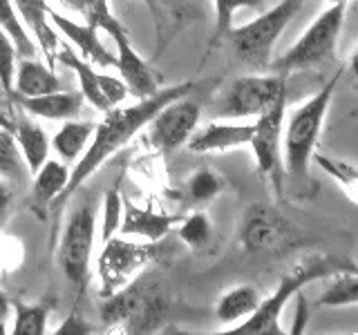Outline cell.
Masks as SVG:
<instances>
[{
	"label": "cell",
	"instance_id": "obj_42",
	"mask_svg": "<svg viewBox=\"0 0 358 335\" xmlns=\"http://www.w3.org/2000/svg\"><path fill=\"white\" fill-rule=\"evenodd\" d=\"M59 3L67 9H72V11H81L83 14V0H59Z\"/></svg>",
	"mask_w": 358,
	"mask_h": 335
},
{
	"label": "cell",
	"instance_id": "obj_21",
	"mask_svg": "<svg viewBox=\"0 0 358 335\" xmlns=\"http://www.w3.org/2000/svg\"><path fill=\"white\" fill-rule=\"evenodd\" d=\"M11 132H14V139H16L22 161H25L29 174H34L45 161H48V154H50L48 134H45V130L38 126V123H34L25 114H20L14 121V130Z\"/></svg>",
	"mask_w": 358,
	"mask_h": 335
},
{
	"label": "cell",
	"instance_id": "obj_15",
	"mask_svg": "<svg viewBox=\"0 0 358 335\" xmlns=\"http://www.w3.org/2000/svg\"><path fill=\"white\" fill-rule=\"evenodd\" d=\"M255 123H208L204 130L193 132L186 141L188 150L195 154H208V152H229L242 145H249L253 137Z\"/></svg>",
	"mask_w": 358,
	"mask_h": 335
},
{
	"label": "cell",
	"instance_id": "obj_24",
	"mask_svg": "<svg viewBox=\"0 0 358 335\" xmlns=\"http://www.w3.org/2000/svg\"><path fill=\"white\" fill-rule=\"evenodd\" d=\"M260 290L251 284L233 286L224 293L215 304V318L222 324H235L251 315L260 304Z\"/></svg>",
	"mask_w": 358,
	"mask_h": 335
},
{
	"label": "cell",
	"instance_id": "obj_20",
	"mask_svg": "<svg viewBox=\"0 0 358 335\" xmlns=\"http://www.w3.org/2000/svg\"><path fill=\"white\" fill-rule=\"evenodd\" d=\"M31 177H34V181H31L29 201H31L34 212L41 217V221H45V217H48V210H50V204L63 193L65 186H67V179H70V168H67L63 161L50 159V156H48V161H45Z\"/></svg>",
	"mask_w": 358,
	"mask_h": 335
},
{
	"label": "cell",
	"instance_id": "obj_9",
	"mask_svg": "<svg viewBox=\"0 0 358 335\" xmlns=\"http://www.w3.org/2000/svg\"><path fill=\"white\" fill-rule=\"evenodd\" d=\"M159 255V246L157 241L137 244L128 241L126 237H110L101 244L99 253V277H101V295L108 297L117 293L132 277L137 275L141 268L148 266Z\"/></svg>",
	"mask_w": 358,
	"mask_h": 335
},
{
	"label": "cell",
	"instance_id": "obj_36",
	"mask_svg": "<svg viewBox=\"0 0 358 335\" xmlns=\"http://www.w3.org/2000/svg\"><path fill=\"white\" fill-rule=\"evenodd\" d=\"M22 262V246L14 237L0 234V273H11Z\"/></svg>",
	"mask_w": 358,
	"mask_h": 335
},
{
	"label": "cell",
	"instance_id": "obj_39",
	"mask_svg": "<svg viewBox=\"0 0 358 335\" xmlns=\"http://www.w3.org/2000/svg\"><path fill=\"white\" fill-rule=\"evenodd\" d=\"M92 329H90V324L78 315L74 311L70 318H67L59 329H56V335H90Z\"/></svg>",
	"mask_w": 358,
	"mask_h": 335
},
{
	"label": "cell",
	"instance_id": "obj_10",
	"mask_svg": "<svg viewBox=\"0 0 358 335\" xmlns=\"http://www.w3.org/2000/svg\"><path fill=\"white\" fill-rule=\"evenodd\" d=\"M287 114V98L275 103L271 110L257 117L253 137L249 145L253 148L257 172H260L278 197H285V161H282V126Z\"/></svg>",
	"mask_w": 358,
	"mask_h": 335
},
{
	"label": "cell",
	"instance_id": "obj_44",
	"mask_svg": "<svg viewBox=\"0 0 358 335\" xmlns=\"http://www.w3.org/2000/svg\"><path fill=\"white\" fill-rule=\"evenodd\" d=\"M329 3H336V0H329ZM350 3H352V0H350Z\"/></svg>",
	"mask_w": 358,
	"mask_h": 335
},
{
	"label": "cell",
	"instance_id": "obj_43",
	"mask_svg": "<svg viewBox=\"0 0 358 335\" xmlns=\"http://www.w3.org/2000/svg\"><path fill=\"white\" fill-rule=\"evenodd\" d=\"M0 128H5V130H14V121H11L5 112H0Z\"/></svg>",
	"mask_w": 358,
	"mask_h": 335
},
{
	"label": "cell",
	"instance_id": "obj_32",
	"mask_svg": "<svg viewBox=\"0 0 358 335\" xmlns=\"http://www.w3.org/2000/svg\"><path fill=\"white\" fill-rule=\"evenodd\" d=\"M121 212H123V197L119 193V186H112L106 197H103V221H101V244L108 241L110 237H115V232H119L121 223Z\"/></svg>",
	"mask_w": 358,
	"mask_h": 335
},
{
	"label": "cell",
	"instance_id": "obj_8",
	"mask_svg": "<svg viewBox=\"0 0 358 335\" xmlns=\"http://www.w3.org/2000/svg\"><path fill=\"white\" fill-rule=\"evenodd\" d=\"M96 237V210L94 204L78 206L67 219L61 244H59V264L65 279L70 282L78 297L85 293L90 284V260L94 251Z\"/></svg>",
	"mask_w": 358,
	"mask_h": 335
},
{
	"label": "cell",
	"instance_id": "obj_6",
	"mask_svg": "<svg viewBox=\"0 0 358 335\" xmlns=\"http://www.w3.org/2000/svg\"><path fill=\"white\" fill-rule=\"evenodd\" d=\"M347 5H350V0H336V3H331V7L324 9L322 14L311 22L309 29L298 38L294 47L285 52L280 59L268 63V67L285 76L289 72L309 70V67H316L324 61H329L341 36Z\"/></svg>",
	"mask_w": 358,
	"mask_h": 335
},
{
	"label": "cell",
	"instance_id": "obj_14",
	"mask_svg": "<svg viewBox=\"0 0 358 335\" xmlns=\"http://www.w3.org/2000/svg\"><path fill=\"white\" fill-rule=\"evenodd\" d=\"M48 16H50V22L54 25V29L63 34L72 45H76L78 52H81V59H85L92 65H99V67H117V56H112L106 45L101 43L99 29L92 25V22H85V25L83 22H74L54 9H50Z\"/></svg>",
	"mask_w": 358,
	"mask_h": 335
},
{
	"label": "cell",
	"instance_id": "obj_27",
	"mask_svg": "<svg viewBox=\"0 0 358 335\" xmlns=\"http://www.w3.org/2000/svg\"><path fill=\"white\" fill-rule=\"evenodd\" d=\"M0 177L11 184H25L29 170L22 161L14 132L0 128Z\"/></svg>",
	"mask_w": 358,
	"mask_h": 335
},
{
	"label": "cell",
	"instance_id": "obj_25",
	"mask_svg": "<svg viewBox=\"0 0 358 335\" xmlns=\"http://www.w3.org/2000/svg\"><path fill=\"white\" fill-rule=\"evenodd\" d=\"M94 126L96 123L92 121H74V119L65 121L61 130L54 134L50 145L63 161H78L81 154L85 152L90 139H92Z\"/></svg>",
	"mask_w": 358,
	"mask_h": 335
},
{
	"label": "cell",
	"instance_id": "obj_35",
	"mask_svg": "<svg viewBox=\"0 0 358 335\" xmlns=\"http://www.w3.org/2000/svg\"><path fill=\"white\" fill-rule=\"evenodd\" d=\"M16 47L11 38L5 34V29L0 27V85L7 94H11L14 89V72H16Z\"/></svg>",
	"mask_w": 358,
	"mask_h": 335
},
{
	"label": "cell",
	"instance_id": "obj_28",
	"mask_svg": "<svg viewBox=\"0 0 358 335\" xmlns=\"http://www.w3.org/2000/svg\"><path fill=\"white\" fill-rule=\"evenodd\" d=\"M338 277L324 288L316 306H356L358 304V277L356 268L336 273Z\"/></svg>",
	"mask_w": 358,
	"mask_h": 335
},
{
	"label": "cell",
	"instance_id": "obj_34",
	"mask_svg": "<svg viewBox=\"0 0 358 335\" xmlns=\"http://www.w3.org/2000/svg\"><path fill=\"white\" fill-rule=\"evenodd\" d=\"M257 5H260V0H213V9H215V34H213V40L227 36L238 9L257 7Z\"/></svg>",
	"mask_w": 358,
	"mask_h": 335
},
{
	"label": "cell",
	"instance_id": "obj_23",
	"mask_svg": "<svg viewBox=\"0 0 358 335\" xmlns=\"http://www.w3.org/2000/svg\"><path fill=\"white\" fill-rule=\"evenodd\" d=\"M56 63H63L65 67H70V70L76 74L78 87H81V96L90 105H94L101 112L110 110L103 92H101V85H99V72H94L92 63L81 59V56L74 54L70 47H63L61 52H56Z\"/></svg>",
	"mask_w": 358,
	"mask_h": 335
},
{
	"label": "cell",
	"instance_id": "obj_2",
	"mask_svg": "<svg viewBox=\"0 0 358 335\" xmlns=\"http://www.w3.org/2000/svg\"><path fill=\"white\" fill-rule=\"evenodd\" d=\"M345 76V67H341L327 83H324L309 100L291 112L287 130H282V161H285V179L294 186L298 195L309 193L311 188V154L316 150L318 137L322 132V123L327 117L331 98L338 83Z\"/></svg>",
	"mask_w": 358,
	"mask_h": 335
},
{
	"label": "cell",
	"instance_id": "obj_22",
	"mask_svg": "<svg viewBox=\"0 0 358 335\" xmlns=\"http://www.w3.org/2000/svg\"><path fill=\"white\" fill-rule=\"evenodd\" d=\"M56 89H61V81L48 63H41L34 59H22L16 65L14 89H11L14 94L41 96L48 92H56Z\"/></svg>",
	"mask_w": 358,
	"mask_h": 335
},
{
	"label": "cell",
	"instance_id": "obj_1",
	"mask_svg": "<svg viewBox=\"0 0 358 335\" xmlns=\"http://www.w3.org/2000/svg\"><path fill=\"white\" fill-rule=\"evenodd\" d=\"M193 89H195V83L186 81L179 85L157 89L152 96L139 98L134 105H126V107L115 105V107L106 110L103 121L94 126V134H92V139H90V145L81 154V159H78L76 165L70 170V179H67L65 190L50 204V215L54 219L52 234L56 232V226H59V217L63 215V208L67 206V201L72 199L76 190L81 188L112 154L119 152L126 143H130L134 134L148 126V121L164 105H168L175 98L188 96Z\"/></svg>",
	"mask_w": 358,
	"mask_h": 335
},
{
	"label": "cell",
	"instance_id": "obj_26",
	"mask_svg": "<svg viewBox=\"0 0 358 335\" xmlns=\"http://www.w3.org/2000/svg\"><path fill=\"white\" fill-rule=\"evenodd\" d=\"M0 27L5 29V34L11 38V43H14L18 56H22V59H34V56H36V43H34L29 31L22 25V20L11 0H0Z\"/></svg>",
	"mask_w": 358,
	"mask_h": 335
},
{
	"label": "cell",
	"instance_id": "obj_13",
	"mask_svg": "<svg viewBox=\"0 0 358 335\" xmlns=\"http://www.w3.org/2000/svg\"><path fill=\"white\" fill-rule=\"evenodd\" d=\"M201 117V107L188 96L175 98L148 121L150 139L159 150L173 152L190 139Z\"/></svg>",
	"mask_w": 358,
	"mask_h": 335
},
{
	"label": "cell",
	"instance_id": "obj_7",
	"mask_svg": "<svg viewBox=\"0 0 358 335\" xmlns=\"http://www.w3.org/2000/svg\"><path fill=\"white\" fill-rule=\"evenodd\" d=\"M164 313L159 290L145 282H128L106 297L101 320L108 327H123L128 333H148L164 320Z\"/></svg>",
	"mask_w": 358,
	"mask_h": 335
},
{
	"label": "cell",
	"instance_id": "obj_29",
	"mask_svg": "<svg viewBox=\"0 0 358 335\" xmlns=\"http://www.w3.org/2000/svg\"><path fill=\"white\" fill-rule=\"evenodd\" d=\"M48 318L50 308L45 304H16V318H14V335H45L48 333Z\"/></svg>",
	"mask_w": 358,
	"mask_h": 335
},
{
	"label": "cell",
	"instance_id": "obj_19",
	"mask_svg": "<svg viewBox=\"0 0 358 335\" xmlns=\"http://www.w3.org/2000/svg\"><path fill=\"white\" fill-rule=\"evenodd\" d=\"M177 221V217L155 212L152 208H137L130 199H123L119 232L123 237H143L148 241H162Z\"/></svg>",
	"mask_w": 358,
	"mask_h": 335
},
{
	"label": "cell",
	"instance_id": "obj_12",
	"mask_svg": "<svg viewBox=\"0 0 358 335\" xmlns=\"http://www.w3.org/2000/svg\"><path fill=\"white\" fill-rule=\"evenodd\" d=\"M296 230L271 204H251L242 212L240 241L249 253L273 255L294 244Z\"/></svg>",
	"mask_w": 358,
	"mask_h": 335
},
{
	"label": "cell",
	"instance_id": "obj_41",
	"mask_svg": "<svg viewBox=\"0 0 358 335\" xmlns=\"http://www.w3.org/2000/svg\"><path fill=\"white\" fill-rule=\"evenodd\" d=\"M9 311H11V304H9V299L7 295L3 293V288H0V335L7 333V315H9Z\"/></svg>",
	"mask_w": 358,
	"mask_h": 335
},
{
	"label": "cell",
	"instance_id": "obj_33",
	"mask_svg": "<svg viewBox=\"0 0 358 335\" xmlns=\"http://www.w3.org/2000/svg\"><path fill=\"white\" fill-rule=\"evenodd\" d=\"M311 159L316 161L318 165H322V170H327L336 179V181L345 188V193L350 195V199L356 204V168L352 163L334 161V159H329V156H324V154H320L316 150H313Z\"/></svg>",
	"mask_w": 358,
	"mask_h": 335
},
{
	"label": "cell",
	"instance_id": "obj_37",
	"mask_svg": "<svg viewBox=\"0 0 358 335\" xmlns=\"http://www.w3.org/2000/svg\"><path fill=\"white\" fill-rule=\"evenodd\" d=\"M99 85H101V92H103L106 100L110 107L121 105L123 100L128 96V87L126 83L121 81L117 76H106V74H99Z\"/></svg>",
	"mask_w": 358,
	"mask_h": 335
},
{
	"label": "cell",
	"instance_id": "obj_30",
	"mask_svg": "<svg viewBox=\"0 0 358 335\" xmlns=\"http://www.w3.org/2000/svg\"><path fill=\"white\" fill-rule=\"evenodd\" d=\"M179 241H184L188 248L199 251L213 239V223L208 219L206 212H193L190 217H186L177 228Z\"/></svg>",
	"mask_w": 358,
	"mask_h": 335
},
{
	"label": "cell",
	"instance_id": "obj_17",
	"mask_svg": "<svg viewBox=\"0 0 358 335\" xmlns=\"http://www.w3.org/2000/svg\"><path fill=\"white\" fill-rule=\"evenodd\" d=\"M145 5H148L155 20V38H157L155 54L166 50L168 43L179 31L188 27L195 18H199V11L190 7L188 0H145Z\"/></svg>",
	"mask_w": 358,
	"mask_h": 335
},
{
	"label": "cell",
	"instance_id": "obj_11",
	"mask_svg": "<svg viewBox=\"0 0 358 335\" xmlns=\"http://www.w3.org/2000/svg\"><path fill=\"white\" fill-rule=\"evenodd\" d=\"M285 98V76H242L229 87L217 107L227 119H257Z\"/></svg>",
	"mask_w": 358,
	"mask_h": 335
},
{
	"label": "cell",
	"instance_id": "obj_5",
	"mask_svg": "<svg viewBox=\"0 0 358 335\" xmlns=\"http://www.w3.org/2000/svg\"><path fill=\"white\" fill-rule=\"evenodd\" d=\"M302 3L305 0H280L275 7L264 11L255 20L246 22L238 29H229L227 36L235 56L253 70H266L280 34L298 14Z\"/></svg>",
	"mask_w": 358,
	"mask_h": 335
},
{
	"label": "cell",
	"instance_id": "obj_16",
	"mask_svg": "<svg viewBox=\"0 0 358 335\" xmlns=\"http://www.w3.org/2000/svg\"><path fill=\"white\" fill-rule=\"evenodd\" d=\"M22 20V25L29 31V36L43 52L45 63L52 70L56 65V52H59V31L50 22V5L45 0H11Z\"/></svg>",
	"mask_w": 358,
	"mask_h": 335
},
{
	"label": "cell",
	"instance_id": "obj_31",
	"mask_svg": "<svg viewBox=\"0 0 358 335\" xmlns=\"http://www.w3.org/2000/svg\"><path fill=\"white\" fill-rule=\"evenodd\" d=\"M224 188H227L224 179L213 170H199L188 179V197L197 204L215 199Z\"/></svg>",
	"mask_w": 358,
	"mask_h": 335
},
{
	"label": "cell",
	"instance_id": "obj_38",
	"mask_svg": "<svg viewBox=\"0 0 358 335\" xmlns=\"http://www.w3.org/2000/svg\"><path fill=\"white\" fill-rule=\"evenodd\" d=\"M294 297H296V304H298V308H296V320H294V324H291V333H294V335H300L302 331H305L307 322H309L311 308H309V302H307V297L302 295V290H298V293H296Z\"/></svg>",
	"mask_w": 358,
	"mask_h": 335
},
{
	"label": "cell",
	"instance_id": "obj_4",
	"mask_svg": "<svg viewBox=\"0 0 358 335\" xmlns=\"http://www.w3.org/2000/svg\"><path fill=\"white\" fill-rule=\"evenodd\" d=\"M83 14L87 22H92L96 29H103L117 45V70L121 81L126 83L128 94L137 98H148L157 89H162V74L155 72L145 63L137 50L132 47L128 29L123 22L112 14L108 0H83Z\"/></svg>",
	"mask_w": 358,
	"mask_h": 335
},
{
	"label": "cell",
	"instance_id": "obj_3",
	"mask_svg": "<svg viewBox=\"0 0 358 335\" xmlns=\"http://www.w3.org/2000/svg\"><path fill=\"white\" fill-rule=\"evenodd\" d=\"M354 264L336 262L329 255H307L300 262H296L289 271L280 277L275 290L268 297L260 299L257 308L249 318L242 320L240 327L224 331V335H282L285 329L280 327V315H282L289 299L307 284L318 282L329 275L341 271H352Z\"/></svg>",
	"mask_w": 358,
	"mask_h": 335
},
{
	"label": "cell",
	"instance_id": "obj_18",
	"mask_svg": "<svg viewBox=\"0 0 358 335\" xmlns=\"http://www.w3.org/2000/svg\"><path fill=\"white\" fill-rule=\"evenodd\" d=\"M14 98V103L25 112V114L48 119V121H70L81 114L83 107V96L76 92H48L41 96H20V94H9Z\"/></svg>",
	"mask_w": 358,
	"mask_h": 335
},
{
	"label": "cell",
	"instance_id": "obj_40",
	"mask_svg": "<svg viewBox=\"0 0 358 335\" xmlns=\"http://www.w3.org/2000/svg\"><path fill=\"white\" fill-rule=\"evenodd\" d=\"M9 206H11V190L5 181H0V232H3V226L7 221Z\"/></svg>",
	"mask_w": 358,
	"mask_h": 335
}]
</instances>
